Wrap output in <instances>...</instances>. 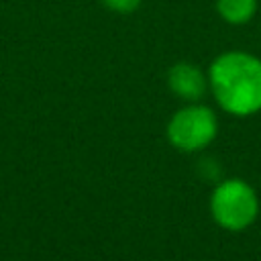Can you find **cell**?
Here are the masks:
<instances>
[{"instance_id": "1", "label": "cell", "mask_w": 261, "mask_h": 261, "mask_svg": "<svg viewBox=\"0 0 261 261\" xmlns=\"http://www.w3.org/2000/svg\"><path fill=\"white\" fill-rule=\"evenodd\" d=\"M216 102L230 114H253L261 110V59L245 51L218 55L208 71Z\"/></svg>"}, {"instance_id": "2", "label": "cell", "mask_w": 261, "mask_h": 261, "mask_svg": "<svg viewBox=\"0 0 261 261\" xmlns=\"http://www.w3.org/2000/svg\"><path fill=\"white\" fill-rule=\"evenodd\" d=\"M212 214L224 228H245L257 216V196L245 181L228 179L214 190Z\"/></svg>"}, {"instance_id": "3", "label": "cell", "mask_w": 261, "mask_h": 261, "mask_svg": "<svg viewBox=\"0 0 261 261\" xmlns=\"http://www.w3.org/2000/svg\"><path fill=\"white\" fill-rule=\"evenodd\" d=\"M169 141L181 151L206 147L216 135V116L206 106H188L173 114L167 126Z\"/></svg>"}, {"instance_id": "4", "label": "cell", "mask_w": 261, "mask_h": 261, "mask_svg": "<svg viewBox=\"0 0 261 261\" xmlns=\"http://www.w3.org/2000/svg\"><path fill=\"white\" fill-rule=\"evenodd\" d=\"M167 82H169V88L175 96L184 98V100H198L204 96L206 92V77L204 73L192 65V63H175L169 73H167Z\"/></svg>"}, {"instance_id": "5", "label": "cell", "mask_w": 261, "mask_h": 261, "mask_svg": "<svg viewBox=\"0 0 261 261\" xmlns=\"http://www.w3.org/2000/svg\"><path fill=\"white\" fill-rule=\"evenodd\" d=\"M220 18L228 24H245L257 12V0H216Z\"/></svg>"}, {"instance_id": "6", "label": "cell", "mask_w": 261, "mask_h": 261, "mask_svg": "<svg viewBox=\"0 0 261 261\" xmlns=\"http://www.w3.org/2000/svg\"><path fill=\"white\" fill-rule=\"evenodd\" d=\"M108 10L118 14H130L141 6V0H100Z\"/></svg>"}]
</instances>
